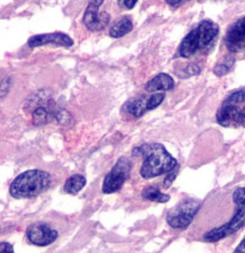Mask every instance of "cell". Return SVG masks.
Masks as SVG:
<instances>
[{
    "instance_id": "5b68a950",
    "label": "cell",
    "mask_w": 245,
    "mask_h": 253,
    "mask_svg": "<svg viewBox=\"0 0 245 253\" xmlns=\"http://www.w3.org/2000/svg\"><path fill=\"white\" fill-rule=\"evenodd\" d=\"M201 203L196 199H184L168 211L166 220L172 228L185 229L195 219Z\"/></svg>"
},
{
    "instance_id": "30bf717a",
    "label": "cell",
    "mask_w": 245,
    "mask_h": 253,
    "mask_svg": "<svg viewBox=\"0 0 245 253\" xmlns=\"http://www.w3.org/2000/svg\"><path fill=\"white\" fill-rule=\"evenodd\" d=\"M27 44L31 47H38L42 45L52 44L55 46L70 47L74 45V40L66 33L61 32H54V33H45L39 34L31 37L27 41Z\"/></svg>"
},
{
    "instance_id": "9c48e42d",
    "label": "cell",
    "mask_w": 245,
    "mask_h": 253,
    "mask_svg": "<svg viewBox=\"0 0 245 253\" xmlns=\"http://www.w3.org/2000/svg\"><path fill=\"white\" fill-rule=\"evenodd\" d=\"M225 45L232 53L245 50V16L229 26L225 37Z\"/></svg>"
},
{
    "instance_id": "7c38bea8",
    "label": "cell",
    "mask_w": 245,
    "mask_h": 253,
    "mask_svg": "<svg viewBox=\"0 0 245 253\" xmlns=\"http://www.w3.org/2000/svg\"><path fill=\"white\" fill-rule=\"evenodd\" d=\"M133 29V23L131 18L128 17V16H124V17H121L119 21L114 24V25L110 29V37L114 39H120L124 37Z\"/></svg>"
},
{
    "instance_id": "ac0fdd59",
    "label": "cell",
    "mask_w": 245,
    "mask_h": 253,
    "mask_svg": "<svg viewBox=\"0 0 245 253\" xmlns=\"http://www.w3.org/2000/svg\"><path fill=\"white\" fill-rule=\"evenodd\" d=\"M198 74H200V67L196 65V63H191V65L185 67L181 73H179V77L188 78V77L195 76V75H198Z\"/></svg>"
},
{
    "instance_id": "7a4b0ae2",
    "label": "cell",
    "mask_w": 245,
    "mask_h": 253,
    "mask_svg": "<svg viewBox=\"0 0 245 253\" xmlns=\"http://www.w3.org/2000/svg\"><path fill=\"white\" fill-rule=\"evenodd\" d=\"M51 182L52 179L47 172L29 169L15 177L9 187V193L15 199L34 198L44 192L51 185Z\"/></svg>"
},
{
    "instance_id": "52a82bcc",
    "label": "cell",
    "mask_w": 245,
    "mask_h": 253,
    "mask_svg": "<svg viewBox=\"0 0 245 253\" xmlns=\"http://www.w3.org/2000/svg\"><path fill=\"white\" fill-rule=\"evenodd\" d=\"M104 0H89L87 6L82 23L89 31H101L108 25L110 22V15L108 13H98V8L101 7Z\"/></svg>"
},
{
    "instance_id": "cb8c5ba5",
    "label": "cell",
    "mask_w": 245,
    "mask_h": 253,
    "mask_svg": "<svg viewBox=\"0 0 245 253\" xmlns=\"http://www.w3.org/2000/svg\"><path fill=\"white\" fill-rule=\"evenodd\" d=\"M165 1L171 6H179V5H181L182 2L188 1V0H165Z\"/></svg>"
},
{
    "instance_id": "ba28073f",
    "label": "cell",
    "mask_w": 245,
    "mask_h": 253,
    "mask_svg": "<svg viewBox=\"0 0 245 253\" xmlns=\"http://www.w3.org/2000/svg\"><path fill=\"white\" fill-rule=\"evenodd\" d=\"M27 240L38 247H46L53 243L58 237V232L43 223L32 224L26 229Z\"/></svg>"
},
{
    "instance_id": "4fadbf2b",
    "label": "cell",
    "mask_w": 245,
    "mask_h": 253,
    "mask_svg": "<svg viewBox=\"0 0 245 253\" xmlns=\"http://www.w3.org/2000/svg\"><path fill=\"white\" fill-rule=\"evenodd\" d=\"M148 100L149 97H141V98H138V100L130 101L123 106V109L129 114H131V116L136 118H140L141 116H144L147 111H149Z\"/></svg>"
},
{
    "instance_id": "d4e9b609",
    "label": "cell",
    "mask_w": 245,
    "mask_h": 253,
    "mask_svg": "<svg viewBox=\"0 0 245 253\" xmlns=\"http://www.w3.org/2000/svg\"><path fill=\"white\" fill-rule=\"evenodd\" d=\"M235 252H245V239L240 243L239 247L235 249Z\"/></svg>"
},
{
    "instance_id": "9a60e30c",
    "label": "cell",
    "mask_w": 245,
    "mask_h": 253,
    "mask_svg": "<svg viewBox=\"0 0 245 253\" xmlns=\"http://www.w3.org/2000/svg\"><path fill=\"white\" fill-rule=\"evenodd\" d=\"M57 108L50 106H39L33 111V122L34 125L41 126L45 125L51 120V117H54Z\"/></svg>"
},
{
    "instance_id": "277c9868",
    "label": "cell",
    "mask_w": 245,
    "mask_h": 253,
    "mask_svg": "<svg viewBox=\"0 0 245 253\" xmlns=\"http://www.w3.org/2000/svg\"><path fill=\"white\" fill-rule=\"evenodd\" d=\"M233 203L235 205V212L227 223L211 228L204 235V241L215 243L229 235L235 234L245 226V187L237 188L233 192Z\"/></svg>"
},
{
    "instance_id": "3957f363",
    "label": "cell",
    "mask_w": 245,
    "mask_h": 253,
    "mask_svg": "<svg viewBox=\"0 0 245 253\" xmlns=\"http://www.w3.org/2000/svg\"><path fill=\"white\" fill-rule=\"evenodd\" d=\"M219 33V27L209 19L200 22L187 34L179 46L177 54L182 58H190L211 44Z\"/></svg>"
},
{
    "instance_id": "8992f818",
    "label": "cell",
    "mask_w": 245,
    "mask_h": 253,
    "mask_svg": "<svg viewBox=\"0 0 245 253\" xmlns=\"http://www.w3.org/2000/svg\"><path fill=\"white\" fill-rule=\"evenodd\" d=\"M130 171H131V162H130L129 158H119L116 165L111 169V171L104 177L102 185V192L110 195V193L119 191L129 177Z\"/></svg>"
},
{
    "instance_id": "7402d4cb",
    "label": "cell",
    "mask_w": 245,
    "mask_h": 253,
    "mask_svg": "<svg viewBox=\"0 0 245 253\" xmlns=\"http://www.w3.org/2000/svg\"><path fill=\"white\" fill-rule=\"evenodd\" d=\"M0 251H1V252H5V251L14 252V248L11 247V245H10L9 243L1 242V244H0Z\"/></svg>"
},
{
    "instance_id": "8fae6325",
    "label": "cell",
    "mask_w": 245,
    "mask_h": 253,
    "mask_svg": "<svg viewBox=\"0 0 245 253\" xmlns=\"http://www.w3.org/2000/svg\"><path fill=\"white\" fill-rule=\"evenodd\" d=\"M145 88L149 93L166 92L174 88V79L167 74H158L146 84Z\"/></svg>"
},
{
    "instance_id": "e0dca14e",
    "label": "cell",
    "mask_w": 245,
    "mask_h": 253,
    "mask_svg": "<svg viewBox=\"0 0 245 253\" xmlns=\"http://www.w3.org/2000/svg\"><path fill=\"white\" fill-rule=\"evenodd\" d=\"M235 59L233 57H227L223 62L218 63L213 69V73H215L217 76H224V75L228 74L229 71L232 70L233 66H234Z\"/></svg>"
},
{
    "instance_id": "d6986e66",
    "label": "cell",
    "mask_w": 245,
    "mask_h": 253,
    "mask_svg": "<svg viewBox=\"0 0 245 253\" xmlns=\"http://www.w3.org/2000/svg\"><path fill=\"white\" fill-rule=\"evenodd\" d=\"M164 98H165V94L163 92H161V93L158 92V93H155L154 95H152V96H150L149 100H148V109H149V111L156 109L157 106L164 101Z\"/></svg>"
},
{
    "instance_id": "44dd1931",
    "label": "cell",
    "mask_w": 245,
    "mask_h": 253,
    "mask_svg": "<svg viewBox=\"0 0 245 253\" xmlns=\"http://www.w3.org/2000/svg\"><path fill=\"white\" fill-rule=\"evenodd\" d=\"M118 1H119V5L121 7H125L126 9H132L138 0H118Z\"/></svg>"
},
{
    "instance_id": "2e32d148",
    "label": "cell",
    "mask_w": 245,
    "mask_h": 253,
    "mask_svg": "<svg viewBox=\"0 0 245 253\" xmlns=\"http://www.w3.org/2000/svg\"><path fill=\"white\" fill-rule=\"evenodd\" d=\"M141 197L144 198L145 200L148 201H154V203H167L169 200V196L166 195V193H163L160 189H157L155 187H147L142 190L141 192Z\"/></svg>"
},
{
    "instance_id": "6da1fadb",
    "label": "cell",
    "mask_w": 245,
    "mask_h": 253,
    "mask_svg": "<svg viewBox=\"0 0 245 253\" xmlns=\"http://www.w3.org/2000/svg\"><path fill=\"white\" fill-rule=\"evenodd\" d=\"M133 156L144 157V163L140 168V175L144 179H154L162 174L168 173L179 164L169 154L164 145L158 142L142 144L132 149Z\"/></svg>"
},
{
    "instance_id": "ffe728a7",
    "label": "cell",
    "mask_w": 245,
    "mask_h": 253,
    "mask_svg": "<svg viewBox=\"0 0 245 253\" xmlns=\"http://www.w3.org/2000/svg\"><path fill=\"white\" fill-rule=\"evenodd\" d=\"M179 169H180V166H179V164H177L175 168L172 169V171H169L168 173H166V174H167V175H166L165 180H164V187L165 188L171 187V184L173 183V181L175 180L177 173H179Z\"/></svg>"
},
{
    "instance_id": "5bb4252c",
    "label": "cell",
    "mask_w": 245,
    "mask_h": 253,
    "mask_svg": "<svg viewBox=\"0 0 245 253\" xmlns=\"http://www.w3.org/2000/svg\"><path fill=\"white\" fill-rule=\"evenodd\" d=\"M86 185V179L82 174H74L66 180L63 185V191L69 195H76L79 191H82V188Z\"/></svg>"
},
{
    "instance_id": "603a6c76",
    "label": "cell",
    "mask_w": 245,
    "mask_h": 253,
    "mask_svg": "<svg viewBox=\"0 0 245 253\" xmlns=\"http://www.w3.org/2000/svg\"><path fill=\"white\" fill-rule=\"evenodd\" d=\"M239 126H245V106L241 110L240 119H239Z\"/></svg>"
}]
</instances>
